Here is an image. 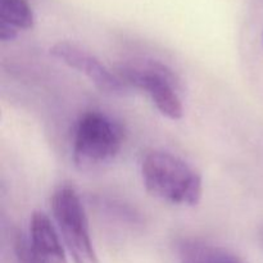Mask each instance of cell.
Returning <instances> with one entry per match:
<instances>
[{
    "mask_svg": "<svg viewBox=\"0 0 263 263\" xmlns=\"http://www.w3.org/2000/svg\"><path fill=\"white\" fill-rule=\"evenodd\" d=\"M141 176L146 192L163 202L197 205L202 199L203 180L199 172L170 152H149L141 163Z\"/></svg>",
    "mask_w": 263,
    "mask_h": 263,
    "instance_id": "cell-1",
    "label": "cell"
},
{
    "mask_svg": "<svg viewBox=\"0 0 263 263\" xmlns=\"http://www.w3.org/2000/svg\"><path fill=\"white\" fill-rule=\"evenodd\" d=\"M125 133L120 123L99 110L79 118L73 134V162L81 171L110 163L120 153Z\"/></svg>",
    "mask_w": 263,
    "mask_h": 263,
    "instance_id": "cell-2",
    "label": "cell"
},
{
    "mask_svg": "<svg viewBox=\"0 0 263 263\" xmlns=\"http://www.w3.org/2000/svg\"><path fill=\"white\" fill-rule=\"evenodd\" d=\"M116 73L127 87L146 92L164 117L172 121L182 117L180 80L164 63L153 59H134L118 66Z\"/></svg>",
    "mask_w": 263,
    "mask_h": 263,
    "instance_id": "cell-3",
    "label": "cell"
},
{
    "mask_svg": "<svg viewBox=\"0 0 263 263\" xmlns=\"http://www.w3.org/2000/svg\"><path fill=\"white\" fill-rule=\"evenodd\" d=\"M51 213L64 248L73 263H99L91 238L86 212L71 185H62L51 195Z\"/></svg>",
    "mask_w": 263,
    "mask_h": 263,
    "instance_id": "cell-4",
    "label": "cell"
},
{
    "mask_svg": "<svg viewBox=\"0 0 263 263\" xmlns=\"http://www.w3.org/2000/svg\"><path fill=\"white\" fill-rule=\"evenodd\" d=\"M63 246L53 221L36 211L30 218L27 234H18L15 238L14 253L18 263H67Z\"/></svg>",
    "mask_w": 263,
    "mask_h": 263,
    "instance_id": "cell-5",
    "label": "cell"
},
{
    "mask_svg": "<svg viewBox=\"0 0 263 263\" xmlns=\"http://www.w3.org/2000/svg\"><path fill=\"white\" fill-rule=\"evenodd\" d=\"M50 54L54 58L63 62L69 68L84 73L102 92L121 95L127 91L128 87L123 84L116 72L107 68L94 54L77 44L59 41L51 46Z\"/></svg>",
    "mask_w": 263,
    "mask_h": 263,
    "instance_id": "cell-6",
    "label": "cell"
},
{
    "mask_svg": "<svg viewBox=\"0 0 263 263\" xmlns=\"http://www.w3.org/2000/svg\"><path fill=\"white\" fill-rule=\"evenodd\" d=\"M35 25L32 8L27 0H0V40L10 41L20 31Z\"/></svg>",
    "mask_w": 263,
    "mask_h": 263,
    "instance_id": "cell-7",
    "label": "cell"
},
{
    "mask_svg": "<svg viewBox=\"0 0 263 263\" xmlns=\"http://www.w3.org/2000/svg\"><path fill=\"white\" fill-rule=\"evenodd\" d=\"M179 257L181 263H243L233 252L200 240L182 241Z\"/></svg>",
    "mask_w": 263,
    "mask_h": 263,
    "instance_id": "cell-8",
    "label": "cell"
}]
</instances>
